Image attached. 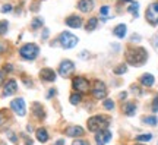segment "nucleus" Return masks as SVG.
Returning <instances> with one entry per match:
<instances>
[{
	"instance_id": "obj_1",
	"label": "nucleus",
	"mask_w": 158,
	"mask_h": 145,
	"mask_svg": "<svg viewBox=\"0 0 158 145\" xmlns=\"http://www.w3.org/2000/svg\"><path fill=\"white\" fill-rule=\"evenodd\" d=\"M147 50L145 49H129L127 53H126V60L129 62L130 65L133 66H141L142 63L147 62Z\"/></svg>"
},
{
	"instance_id": "obj_2",
	"label": "nucleus",
	"mask_w": 158,
	"mask_h": 145,
	"mask_svg": "<svg viewBox=\"0 0 158 145\" xmlns=\"http://www.w3.org/2000/svg\"><path fill=\"white\" fill-rule=\"evenodd\" d=\"M108 128V119L104 116H94L88 119V129L91 132H100Z\"/></svg>"
},
{
	"instance_id": "obj_3",
	"label": "nucleus",
	"mask_w": 158,
	"mask_h": 145,
	"mask_svg": "<svg viewBox=\"0 0 158 145\" xmlns=\"http://www.w3.org/2000/svg\"><path fill=\"white\" fill-rule=\"evenodd\" d=\"M40 53V49L37 44H25L21 47V50H19V54H21V57L22 59H25V60H34V59H37V56H38Z\"/></svg>"
},
{
	"instance_id": "obj_4",
	"label": "nucleus",
	"mask_w": 158,
	"mask_h": 145,
	"mask_svg": "<svg viewBox=\"0 0 158 145\" xmlns=\"http://www.w3.org/2000/svg\"><path fill=\"white\" fill-rule=\"evenodd\" d=\"M59 41H60V45H62L63 49H73L75 45L78 44V37H76V35H73L72 32L64 31V32L60 34Z\"/></svg>"
},
{
	"instance_id": "obj_5",
	"label": "nucleus",
	"mask_w": 158,
	"mask_h": 145,
	"mask_svg": "<svg viewBox=\"0 0 158 145\" xmlns=\"http://www.w3.org/2000/svg\"><path fill=\"white\" fill-rule=\"evenodd\" d=\"M72 87H73L75 91H78L79 94L81 92H86L89 89V81L86 78H84V76H76L72 81Z\"/></svg>"
},
{
	"instance_id": "obj_6",
	"label": "nucleus",
	"mask_w": 158,
	"mask_h": 145,
	"mask_svg": "<svg viewBox=\"0 0 158 145\" xmlns=\"http://www.w3.org/2000/svg\"><path fill=\"white\" fill-rule=\"evenodd\" d=\"M145 18L151 25H157L158 23V2L148 6L147 12H145Z\"/></svg>"
},
{
	"instance_id": "obj_7",
	"label": "nucleus",
	"mask_w": 158,
	"mask_h": 145,
	"mask_svg": "<svg viewBox=\"0 0 158 145\" xmlns=\"http://www.w3.org/2000/svg\"><path fill=\"white\" fill-rule=\"evenodd\" d=\"M92 95H94L95 98H98V100H102V98L107 95V88H106L104 82H101V81H95V82H94Z\"/></svg>"
},
{
	"instance_id": "obj_8",
	"label": "nucleus",
	"mask_w": 158,
	"mask_h": 145,
	"mask_svg": "<svg viewBox=\"0 0 158 145\" xmlns=\"http://www.w3.org/2000/svg\"><path fill=\"white\" fill-rule=\"evenodd\" d=\"M10 109L16 113L18 116H25V113H27V109H25V101H23V98H15V100H12Z\"/></svg>"
},
{
	"instance_id": "obj_9",
	"label": "nucleus",
	"mask_w": 158,
	"mask_h": 145,
	"mask_svg": "<svg viewBox=\"0 0 158 145\" xmlns=\"http://www.w3.org/2000/svg\"><path fill=\"white\" fill-rule=\"evenodd\" d=\"M75 70V65L72 60H63L60 63V66H59V73L64 76V78H68L70 73H73Z\"/></svg>"
},
{
	"instance_id": "obj_10",
	"label": "nucleus",
	"mask_w": 158,
	"mask_h": 145,
	"mask_svg": "<svg viewBox=\"0 0 158 145\" xmlns=\"http://www.w3.org/2000/svg\"><path fill=\"white\" fill-rule=\"evenodd\" d=\"M110 139H111V132H110L108 129L100 130V132H97V135H95V142H97V145H106Z\"/></svg>"
},
{
	"instance_id": "obj_11",
	"label": "nucleus",
	"mask_w": 158,
	"mask_h": 145,
	"mask_svg": "<svg viewBox=\"0 0 158 145\" xmlns=\"http://www.w3.org/2000/svg\"><path fill=\"white\" fill-rule=\"evenodd\" d=\"M40 76H41V79L45 81V82H54V81H56V72H54L53 69H50V67L41 69Z\"/></svg>"
},
{
	"instance_id": "obj_12",
	"label": "nucleus",
	"mask_w": 158,
	"mask_h": 145,
	"mask_svg": "<svg viewBox=\"0 0 158 145\" xmlns=\"http://www.w3.org/2000/svg\"><path fill=\"white\" fill-rule=\"evenodd\" d=\"M18 91V84L15 79H9L5 84V88H3V95L5 97H9V95H13Z\"/></svg>"
},
{
	"instance_id": "obj_13",
	"label": "nucleus",
	"mask_w": 158,
	"mask_h": 145,
	"mask_svg": "<svg viewBox=\"0 0 158 145\" xmlns=\"http://www.w3.org/2000/svg\"><path fill=\"white\" fill-rule=\"evenodd\" d=\"M32 114L35 116V119H38V120H43L45 117V113H44V107L41 106L40 103H32Z\"/></svg>"
},
{
	"instance_id": "obj_14",
	"label": "nucleus",
	"mask_w": 158,
	"mask_h": 145,
	"mask_svg": "<svg viewBox=\"0 0 158 145\" xmlns=\"http://www.w3.org/2000/svg\"><path fill=\"white\" fill-rule=\"evenodd\" d=\"M66 135L70 136V138H78V136H82L84 135V129L81 128V126H69L66 128Z\"/></svg>"
},
{
	"instance_id": "obj_15",
	"label": "nucleus",
	"mask_w": 158,
	"mask_h": 145,
	"mask_svg": "<svg viewBox=\"0 0 158 145\" xmlns=\"http://www.w3.org/2000/svg\"><path fill=\"white\" fill-rule=\"evenodd\" d=\"M78 9L84 13H88L94 9V0H81L78 3Z\"/></svg>"
},
{
	"instance_id": "obj_16",
	"label": "nucleus",
	"mask_w": 158,
	"mask_h": 145,
	"mask_svg": "<svg viewBox=\"0 0 158 145\" xmlns=\"http://www.w3.org/2000/svg\"><path fill=\"white\" fill-rule=\"evenodd\" d=\"M64 23H66L68 27H70V28H79V27L82 25V19L79 16H76V15H72V16L66 18Z\"/></svg>"
},
{
	"instance_id": "obj_17",
	"label": "nucleus",
	"mask_w": 158,
	"mask_h": 145,
	"mask_svg": "<svg viewBox=\"0 0 158 145\" xmlns=\"http://www.w3.org/2000/svg\"><path fill=\"white\" fill-rule=\"evenodd\" d=\"M139 81H141V84L145 85V87H152L154 82H155V78H154V75H151V73H143Z\"/></svg>"
},
{
	"instance_id": "obj_18",
	"label": "nucleus",
	"mask_w": 158,
	"mask_h": 145,
	"mask_svg": "<svg viewBox=\"0 0 158 145\" xmlns=\"http://www.w3.org/2000/svg\"><path fill=\"white\" fill-rule=\"evenodd\" d=\"M48 132H47V129H44V128H40V129H37V139L40 141V142H47L48 141Z\"/></svg>"
},
{
	"instance_id": "obj_19",
	"label": "nucleus",
	"mask_w": 158,
	"mask_h": 145,
	"mask_svg": "<svg viewBox=\"0 0 158 145\" xmlns=\"http://www.w3.org/2000/svg\"><path fill=\"white\" fill-rule=\"evenodd\" d=\"M126 31H127L126 25H124V23H120V25H117V27L113 29V34L116 37H118V38H123L124 35H126Z\"/></svg>"
},
{
	"instance_id": "obj_20",
	"label": "nucleus",
	"mask_w": 158,
	"mask_h": 145,
	"mask_svg": "<svg viewBox=\"0 0 158 145\" xmlns=\"http://www.w3.org/2000/svg\"><path fill=\"white\" fill-rule=\"evenodd\" d=\"M136 112V104L135 103H127L126 106H124V113L127 114V116H133Z\"/></svg>"
},
{
	"instance_id": "obj_21",
	"label": "nucleus",
	"mask_w": 158,
	"mask_h": 145,
	"mask_svg": "<svg viewBox=\"0 0 158 145\" xmlns=\"http://www.w3.org/2000/svg\"><path fill=\"white\" fill-rule=\"evenodd\" d=\"M127 11L130 12V13H133V16L138 18V11H139V3H136V2H132L129 5V7H127Z\"/></svg>"
},
{
	"instance_id": "obj_22",
	"label": "nucleus",
	"mask_w": 158,
	"mask_h": 145,
	"mask_svg": "<svg viewBox=\"0 0 158 145\" xmlns=\"http://www.w3.org/2000/svg\"><path fill=\"white\" fill-rule=\"evenodd\" d=\"M97 23H98V21H97V18H91L89 21L86 22V31H94V29L97 28Z\"/></svg>"
},
{
	"instance_id": "obj_23",
	"label": "nucleus",
	"mask_w": 158,
	"mask_h": 145,
	"mask_svg": "<svg viewBox=\"0 0 158 145\" xmlns=\"http://www.w3.org/2000/svg\"><path fill=\"white\" fill-rule=\"evenodd\" d=\"M43 25H44V21H43V18H34V19H32V23H31L32 29H38V28H41Z\"/></svg>"
},
{
	"instance_id": "obj_24",
	"label": "nucleus",
	"mask_w": 158,
	"mask_h": 145,
	"mask_svg": "<svg viewBox=\"0 0 158 145\" xmlns=\"http://www.w3.org/2000/svg\"><path fill=\"white\" fill-rule=\"evenodd\" d=\"M81 100H82V95H81V94H78V92L70 94V104L76 106V104H79V103H81Z\"/></svg>"
},
{
	"instance_id": "obj_25",
	"label": "nucleus",
	"mask_w": 158,
	"mask_h": 145,
	"mask_svg": "<svg viewBox=\"0 0 158 145\" xmlns=\"http://www.w3.org/2000/svg\"><path fill=\"white\" fill-rule=\"evenodd\" d=\"M143 120V123H147V125H151V126H155L158 123V119L155 116H147V117H143L142 119Z\"/></svg>"
},
{
	"instance_id": "obj_26",
	"label": "nucleus",
	"mask_w": 158,
	"mask_h": 145,
	"mask_svg": "<svg viewBox=\"0 0 158 145\" xmlns=\"http://www.w3.org/2000/svg\"><path fill=\"white\" fill-rule=\"evenodd\" d=\"M7 122H9V117H7V114H6L5 110H2V112H0V129L3 128Z\"/></svg>"
},
{
	"instance_id": "obj_27",
	"label": "nucleus",
	"mask_w": 158,
	"mask_h": 145,
	"mask_svg": "<svg viewBox=\"0 0 158 145\" xmlns=\"http://www.w3.org/2000/svg\"><path fill=\"white\" fill-rule=\"evenodd\" d=\"M136 139L139 141V142H147V141H151V139H152V135H151V134L138 135V136H136Z\"/></svg>"
},
{
	"instance_id": "obj_28",
	"label": "nucleus",
	"mask_w": 158,
	"mask_h": 145,
	"mask_svg": "<svg viewBox=\"0 0 158 145\" xmlns=\"http://www.w3.org/2000/svg\"><path fill=\"white\" fill-rule=\"evenodd\" d=\"M7 28H9L7 21H0V35H5L7 32Z\"/></svg>"
},
{
	"instance_id": "obj_29",
	"label": "nucleus",
	"mask_w": 158,
	"mask_h": 145,
	"mask_svg": "<svg viewBox=\"0 0 158 145\" xmlns=\"http://www.w3.org/2000/svg\"><path fill=\"white\" fill-rule=\"evenodd\" d=\"M126 70H127V66H126V65H120V66L114 67V73H116V75H123V73H126Z\"/></svg>"
},
{
	"instance_id": "obj_30",
	"label": "nucleus",
	"mask_w": 158,
	"mask_h": 145,
	"mask_svg": "<svg viewBox=\"0 0 158 145\" xmlns=\"http://www.w3.org/2000/svg\"><path fill=\"white\" fill-rule=\"evenodd\" d=\"M6 136H7V138H9V139L13 142V144H18V136L15 135V132H12V130H7V132H6Z\"/></svg>"
},
{
	"instance_id": "obj_31",
	"label": "nucleus",
	"mask_w": 158,
	"mask_h": 145,
	"mask_svg": "<svg viewBox=\"0 0 158 145\" xmlns=\"http://www.w3.org/2000/svg\"><path fill=\"white\" fill-rule=\"evenodd\" d=\"M102 106H104V109H107V110H113V109H114V103L111 100H104Z\"/></svg>"
},
{
	"instance_id": "obj_32",
	"label": "nucleus",
	"mask_w": 158,
	"mask_h": 145,
	"mask_svg": "<svg viewBox=\"0 0 158 145\" xmlns=\"http://www.w3.org/2000/svg\"><path fill=\"white\" fill-rule=\"evenodd\" d=\"M152 112L154 113H157L158 112V95L154 98V101H152Z\"/></svg>"
},
{
	"instance_id": "obj_33",
	"label": "nucleus",
	"mask_w": 158,
	"mask_h": 145,
	"mask_svg": "<svg viewBox=\"0 0 158 145\" xmlns=\"http://www.w3.org/2000/svg\"><path fill=\"white\" fill-rule=\"evenodd\" d=\"M13 7H12V5H5L3 7H2V13H7V12H10Z\"/></svg>"
},
{
	"instance_id": "obj_34",
	"label": "nucleus",
	"mask_w": 158,
	"mask_h": 145,
	"mask_svg": "<svg viewBox=\"0 0 158 145\" xmlns=\"http://www.w3.org/2000/svg\"><path fill=\"white\" fill-rule=\"evenodd\" d=\"M72 145H89V144H88L86 141H84V139H76Z\"/></svg>"
},
{
	"instance_id": "obj_35",
	"label": "nucleus",
	"mask_w": 158,
	"mask_h": 145,
	"mask_svg": "<svg viewBox=\"0 0 158 145\" xmlns=\"http://www.w3.org/2000/svg\"><path fill=\"white\" fill-rule=\"evenodd\" d=\"M100 13H101L102 16H106V15L108 13V6H102L101 9H100Z\"/></svg>"
},
{
	"instance_id": "obj_36",
	"label": "nucleus",
	"mask_w": 158,
	"mask_h": 145,
	"mask_svg": "<svg viewBox=\"0 0 158 145\" xmlns=\"http://www.w3.org/2000/svg\"><path fill=\"white\" fill-rule=\"evenodd\" d=\"M54 94H56V88H51L50 91L47 92V100H50V98H51V97H53Z\"/></svg>"
},
{
	"instance_id": "obj_37",
	"label": "nucleus",
	"mask_w": 158,
	"mask_h": 145,
	"mask_svg": "<svg viewBox=\"0 0 158 145\" xmlns=\"http://www.w3.org/2000/svg\"><path fill=\"white\" fill-rule=\"evenodd\" d=\"M23 136V139H25V145H32V139H29L27 135H22Z\"/></svg>"
},
{
	"instance_id": "obj_38",
	"label": "nucleus",
	"mask_w": 158,
	"mask_h": 145,
	"mask_svg": "<svg viewBox=\"0 0 158 145\" xmlns=\"http://www.w3.org/2000/svg\"><path fill=\"white\" fill-rule=\"evenodd\" d=\"M5 70H6V72H12V70H13V66H12V65H6Z\"/></svg>"
},
{
	"instance_id": "obj_39",
	"label": "nucleus",
	"mask_w": 158,
	"mask_h": 145,
	"mask_svg": "<svg viewBox=\"0 0 158 145\" xmlns=\"http://www.w3.org/2000/svg\"><path fill=\"white\" fill-rule=\"evenodd\" d=\"M3 81H5V73H3L2 70H0V85L3 84Z\"/></svg>"
},
{
	"instance_id": "obj_40",
	"label": "nucleus",
	"mask_w": 158,
	"mask_h": 145,
	"mask_svg": "<svg viewBox=\"0 0 158 145\" xmlns=\"http://www.w3.org/2000/svg\"><path fill=\"white\" fill-rule=\"evenodd\" d=\"M54 145H64V139H57L54 142Z\"/></svg>"
},
{
	"instance_id": "obj_41",
	"label": "nucleus",
	"mask_w": 158,
	"mask_h": 145,
	"mask_svg": "<svg viewBox=\"0 0 158 145\" xmlns=\"http://www.w3.org/2000/svg\"><path fill=\"white\" fill-rule=\"evenodd\" d=\"M118 97H120V98H126V97H127V94H126V92H120V95H118Z\"/></svg>"
},
{
	"instance_id": "obj_42",
	"label": "nucleus",
	"mask_w": 158,
	"mask_h": 145,
	"mask_svg": "<svg viewBox=\"0 0 158 145\" xmlns=\"http://www.w3.org/2000/svg\"><path fill=\"white\" fill-rule=\"evenodd\" d=\"M47 37H48V31H44L43 32V38H47Z\"/></svg>"
},
{
	"instance_id": "obj_43",
	"label": "nucleus",
	"mask_w": 158,
	"mask_h": 145,
	"mask_svg": "<svg viewBox=\"0 0 158 145\" xmlns=\"http://www.w3.org/2000/svg\"><path fill=\"white\" fill-rule=\"evenodd\" d=\"M132 40H133V41H136V40H141V37H139V35H133V37H132Z\"/></svg>"
},
{
	"instance_id": "obj_44",
	"label": "nucleus",
	"mask_w": 158,
	"mask_h": 145,
	"mask_svg": "<svg viewBox=\"0 0 158 145\" xmlns=\"http://www.w3.org/2000/svg\"><path fill=\"white\" fill-rule=\"evenodd\" d=\"M86 53H88V51H82V54H81V57H88V54H86Z\"/></svg>"
},
{
	"instance_id": "obj_45",
	"label": "nucleus",
	"mask_w": 158,
	"mask_h": 145,
	"mask_svg": "<svg viewBox=\"0 0 158 145\" xmlns=\"http://www.w3.org/2000/svg\"><path fill=\"white\" fill-rule=\"evenodd\" d=\"M0 145H6V144H5V142H0Z\"/></svg>"
},
{
	"instance_id": "obj_46",
	"label": "nucleus",
	"mask_w": 158,
	"mask_h": 145,
	"mask_svg": "<svg viewBox=\"0 0 158 145\" xmlns=\"http://www.w3.org/2000/svg\"><path fill=\"white\" fill-rule=\"evenodd\" d=\"M136 145H142V144H136Z\"/></svg>"
}]
</instances>
